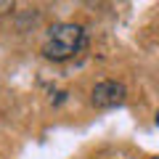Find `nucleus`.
Wrapping results in <instances>:
<instances>
[{
	"instance_id": "2",
	"label": "nucleus",
	"mask_w": 159,
	"mask_h": 159,
	"mask_svg": "<svg viewBox=\"0 0 159 159\" xmlns=\"http://www.w3.org/2000/svg\"><path fill=\"white\" fill-rule=\"evenodd\" d=\"M125 98H127V88L117 80H101L90 90V103L96 109H114L119 103H125Z\"/></svg>"
},
{
	"instance_id": "3",
	"label": "nucleus",
	"mask_w": 159,
	"mask_h": 159,
	"mask_svg": "<svg viewBox=\"0 0 159 159\" xmlns=\"http://www.w3.org/2000/svg\"><path fill=\"white\" fill-rule=\"evenodd\" d=\"M157 125H159V111H157Z\"/></svg>"
},
{
	"instance_id": "1",
	"label": "nucleus",
	"mask_w": 159,
	"mask_h": 159,
	"mask_svg": "<svg viewBox=\"0 0 159 159\" xmlns=\"http://www.w3.org/2000/svg\"><path fill=\"white\" fill-rule=\"evenodd\" d=\"M82 45H85V29L80 27V24L61 21V24H53L45 32L43 56L51 58V61H66L74 53L82 51Z\"/></svg>"
},
{
	"instance_id": "4",
	"label": "nucleus",
	"mask_w": 159,
	"mask_h": 159,
	"mask_svg": "<svg viewBox=\"0 0 159 159\" xmlns=\"http://www.w3.org/2000/svg\"><path fill=\"white\" fill-rule=\"evenodd\" d=\"M154 159H159V157H154Z\"/></svg>"
}]
</instances>
